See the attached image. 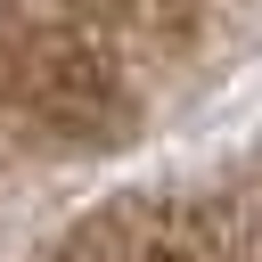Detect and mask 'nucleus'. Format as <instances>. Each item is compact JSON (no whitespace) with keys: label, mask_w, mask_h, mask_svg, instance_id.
I'll use <instances>...</instances> for the list:
<instances>
[]
</instances>
